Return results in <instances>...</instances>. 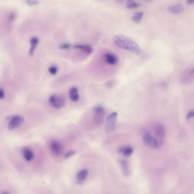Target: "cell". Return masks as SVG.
Returning a JSON list of instances; mask_svg holds the SVG:
<instances>
[{
    "instance_id": "cell-19",
    "label": "cell",
    "mask_w": 194,
    "mask_h": 194,
    "mask_svg": "<svg viewBox=\"0 0 194 194\" xmlns=\"http://www.w3.org/2000/svg\"><path fill=\"white\" fill-rule=\"evenodd\" d=\"M144 16V13L143 12H138L135 13V14L132 17V21L136 23H140L142 18Z\"/></svg>"
},
{
    "instance_id": "cell-10",
    "label": "cell",
    "mask_w": 194,
    "mask_h": 194,
    "mask_svg": "<svg viewBox=\"0 0 194 194\" xmlns=\"http://www.w3.org/2000/svg\"><path fill=\"white\" fill-rule=\"evenodd\" d=\"M119 164L123 175L125 177H128L130 173V167L128 161L125 159H121L119 161Z\"/></svg>"
},
{
    "instance_id": "cell-22",
    "label": "cell",
    "mask_w": 194,
    "mask_h": 194,
    "mask_svg": "<svg viewBox=\"0 0 194 194\" xmlns=\"http://www.w3.org/2000/svg\"><path fill=\"white\" fill-rule=\"evenodd\" d=\"M49 71L51 75H55L58 72V68L56 66H52L49 68Z\"/></svg>"
},
{
    "instance_id": "cell-26",
    "label": "cell",
    "mask_w": 194,
    "mask_h": 194,
    "mask_svg": "<svg viewBox=\"0 0 194 194\" xmlns=\"http://www.w3.org/2000/svg\"><path fill=\"white\" fill-rule=\"evenodd\" d=\"M194 111H189L188 114H187V119H191L192 118L194 117Z\"/></svg>"
},
{
    "instance_id": "cell-13",
    "label": "cell",
    "mask_w": 194,
    "mask_h": 194,
    "mask_svg": "<svg viewBox=\"0 0 194 194\" xmlns=\"http://www.w3.org/2000/svg\"><path fill=\"white\" fill-rule=\"evenodd\" d=\"M74 48L81 50L87 54H91L94 51L92 47L88 44H76L74 46Z\"/></svg>"
},
{
    "instance_id": "cell-11",
    "label": "cell",
    "mask_w": 194,
    "mask_h": 194,
    "mask_svg": "<svg viewBox=\"0 0 194 194\" xmlns=\"http://www.w3.org/2000/svg\"><path fill=\"white\" fill-rule=\"evenodd\" d=\"M183 6L182 4H177L174 5L170 6L167 8V11H169L170 13L174 14H178L182 13L183 11Z\"/></svg>"
},
{
    "instance_id": "cell-8",
    "label": "cell",
    "mask_w": 194,
    "mask_h": 194,
    "mask_svg": "<svg viewBox=\"0 0 194 194\" xmlns=\"http://www.w3.org/2000/svg\"><path fill=\"white\" fill-rule=\"evenodd\" d=\"M50 148L53 154L56 156H59L63 153L62 145L58 141H53L50 144Z\"/></svg>"
},
{
    "instance_id": "cell-28",
    "label": "cell",
    "mask_w": 194,
    "mask_h": 194,
    "mask_svg": "<svg viewBox=\"0 0 194 194\" xmlns=\"http://www.w3.org/2000/svg\"><path fill=\"white\" fill-rule=\"evenodd\" d=\"M187 2L189 5H192L194 4V0H187Z\"/></svg>"
},
{
    "instance_id": "cell-21",
    "label": "cell",
    "mask_w": 194,
    "mask_h": 194,
    "mask_svg": "<svg viewBox=\"0 0 194 194\" xmlns=\"http://www.w3.org/2000/svg\"><path fill=\"white\" fill-rule=\"evenodd\" d=\"M16 15L13 12H11L9 13L8 14V16H7V18H8V21L10 22H13L14 21V20L16 19Z\"/></svg>"
},
{
    "instance_id": "cell-1",
    "label": "cell",
    "mask_w": 194,
    "mask_h": 194,
    "mask_svg": "<svg viewBox=\"0 0 194 194\" xmlns=\"http://www.w3.org/2000/svg\"><path fill=\"white\" fill-rule=\"evenodd\" d=\"M113 41L116 46L119 48L128 50L137 55L141 53V50L140 46L135 41L126 35L123 34L116 35L113 37Z\"/></svg>"
},
{
    "instance_id": "cell-15",
    "label": "cell",
    "mask_w": 194,
    "mask_h": 194,
    "mask_svg": "<svg viewBox=\"0 0 194 194\" xmlns=\"http://www.w3.org/2000/svg\"><path fill=\"white\" fill-rule=\"evenodd\" d=\"M39 43V39L37 37H32L30 39V49L29 51V55L32 56L34 55V53L37 48Z\"/></svg>"
},
{
    "instance_id": "cell-20",
    "label": "cell",
    "mask_w": 194,
    "mask_h": 194,
    "mask_svg": "<svg viewBox=\"0 0 194 194\" xmlns=\"http://www.w3.org/2000/svg\"><path fill=\"white\" fill-rule=\"evenodd\" d=\"M126 6L128 9H135L138 8L140 4L136 2L135 0H127Z\"/></svg>"
},
{
    "instance_id": "cell-9",
    "label": "cell",
    "mask_w": 194,
    "mask_h": 194,
    "mask_svg": "<svg viewBox=\"0 0 194 194\" xmlns=\"http://www.w3.org/2000/svg\"><path fill=\"white\" fill-rule=\"evenodd\" d=\"M103 59L108 65H115L118 62L117 57L115 55L110 53H107L104 54Z\"/></svg>"
},
{
    "instance_id": "cell-24",
    "label": "cell",
    "mask_w": 194,
    "mask_h": 194,
    "mask_svg": "<svg viewBox=\"0 0 194 194\" xmlns=\"http://www.w3.org/2000/svg\"><path fill=\"white\" fill-rule=\"evenodd\" d=\"M71 47L70 44L68 43H62L59 46V48L62 50H68Z\"/></svg>"
},
{
    "instance_id": "cell-27",
    "label": "cell",
    "mask_w": 194,
    "mask_h": 194,
    "mask_svg": "<svg viewBox=\"0 0 194 194\" xmlns=\"http://www.w3.org/2000/svg\"><path fill=\"white\" fill-rule=\"evenodd\" d=\"M5 97V93L2 88H0V99H3Z\"/></svg>"
},
{
    "instance_id": "cell-17",
    "label": "cell",
    "mask_w": 194,
    "mask_h": 194,
    "mask_svg": "<svg viewBox=\"0 0 194 194\" xmlns=\"http://www.w3.org/2000/svg\"><path fill=\"white\" fill-rule=\"evenodd\" d=\"M119 151L122 153L125 157H129L133 153V149L130 146H124L120 148Z\"/></svg>"
},
{
    "instance_id": "cell-18",
    "label": "cell",
    "mask_w": 194,
    "mask_h": 194,
    "mask_svg": "<svg viewBox=\"0 0 194 194\" xmlns=\"http://www.w3.org/2000/svg\"><path fill=\"white\" fill-rule=\"evenodd\" d=\"M22 154L25 159L27 161H31L34 158V155L32 150L29 148H24L22 150Z\"/></svg>"
},
{
    "instance_id": "cell-14",
    "label": "cell",
    "mask_w": 194,
    "mask_h": 194,
    "mask_svg": "<svg viewBox=\"0 0 194 194\" xmlns=\"http://www.w3.org/2000/svg\"><path fill=\"white\" fill-rule=\"evenodd\" d=\"M70 99L74 102H76L79 100V95L78 92V89L76 87L71 88L69 92Z\"/></svg>"
},
{
    "instance_id": "cell-3",
    "label": "cell",
    "mask_w": 194,
    "mask_h": 194,
    "mask_svg": "<svg viewBox=\"0 0 194 194\" xmlns=\"http://www.w3.org/2000/svg\"><path fill=\"white\" fill-rule=\"evenodd\" d=\"M93 120L95 124L99 126L102 124L105 117V110L102 106H97L93 109Z\"/></svg>"
},
{
    "instance_id": "cell-5",
    "label": "cell",
    "mask_w": 194,
    "mask_h": 194,
    "mask_svg": "<svg viewBox=\"0 0 194 194\" xmlns=\"http://www.w3.org/2000/svg\"><path fill=\"white\" fill-rule=\"evenodd\" d=\"M50 105L55 109H60L65 106V101L61 97L56 95H53L49 97Z\"/></svg>"
},
{
    "instance_id": "cell-25",
    "label": "cell",
    "mask_w": 194,
    "mask_h": 194,
    "mask_svg": "<svg viewBox=\"0 0 194 194\" xmlns=\"http://www.w3.org/2000/svg\"><path fill=\"white\" fill-rule=\"evenodd\" d=\"M76 154L75 151H68L65 154V159H68L70 158L71 156H74Z\"/></svg>"
},
{
    "instance_id": "cell-30",
    "label": "cell",
    "mask_w": 194,
    "mask_h": 194,
    "mask_svg": "<svg viewBox=\"0 0 194 194\" xmlns=\"http://www.w3.org/2000/svg\"><path fill=\"white\" fill-rule=\"evenodd\" d=\"M145 2H152L154 0H144Z\"/></svg>"
},
{
    "instance_id": "cell-4",
    "label": "cell",
    "mask_w": 194,
    "mask_h": 194,
    "mask_svg": "<svg viewBox=\"0 0 194 194\" xmlns=\"http://www.w3.org/2000/svg\"><path fill=\"white\" fill-rule=\"evenodd\" d=\"M143 141L147 147L150 149H157L159 148L157 144L156 141L152 135L149 133L146 132L142 136Z\"/></svg>"
},
{
    "instance_id": "cell-23",
    "label": "cell",
    "mask_w": 194,
    "mask_h": 194,
    "mask_svg": "<svg viewBox=\"0 0 194 194\" xmlns=\"http://www.w3.org/2000/svg\"><path fill=\"white\" fill-rule=\"evenodd\" d=\"M25 2L27 5L30 6H31L36 5L38 3V0H26Z\"/></svg>"
},
{
    "instance_id": "cell-12",
    "label": "cell",
    "mask_w": 194,
    "mask_h": 194,
    "mask_svg": "<svg viewBox=\"0 0 194 194\" xmlns=\"http://www.w3.org/2000/svg\"><path fill=\"white\" fill-rule=\"evenodd\" d=\"M193 77H194V69L193 68H191L188 70L184 71L182 75V81H183L184 83H186V82H187V81H188L189 83V81L190 80L192 81Z\"/></svg>"
},
{
    "instance_id": "cell-6",
    "label": "cell",
    "mask_w": 194,
    "mask_h": 194,
    "mask_svg": "<svg viewBox=\"0 0 194 194\" xmlns=\"http://www.w3.org/2000/svg\"><path fill=\"white\" fill-rule=\"evenodd\" d=\"M117 117V113L116 112L111 113L108 116L105 123V129L108 132H112L115 129Z\"/></svg>"
},
{
    "instance_id": "cell-7",
    "label": "cell",
    "mask_w": 194,
    "mask_h": 194,
    "mask_svg": "<svg viewBox=\"0 0 194 194\" xmlns=\"http://www.w3.org/2000/svg\"><path fill=\"white\" fill-rule=\"evenodd\" d=\"M23 122V118L21 116H15L11 119L8 124V129L13 130L18 128Z\"/></svg>"
},
{
    "instance_id": "cell-2",
    "label": "cell",
    "mask_w": 194,
    "mask_h": 194,
    "mask_svg": "<svg viewBox=\"0 0 194 194\" xmlns=\"http://www.w3.org/2000/svg\"><path fill=\"white\" fill-rule=\"evenodd\" d=\"M154 137L156 140L158 147L162 146L165 138V129L162 124L157 123L154 127Z\"/></svg>"
},
{
    "instance_id": "cell-16",
    "label": "cell",
    "mask_w": 194,
    "mask_h": 194,
    "mask_svg": "<svg viewBox=\"0 0 194 194\" xmlns=\"http://www.w3.org/2000/svg\"><path fill=\"white\" fill-rule=\"evenodd\" d=\"M88 173H89L88 170H87V169L81 170L77 174L76 179L77 180V181H79L80 182L84 181L86 179L87 177H88Z\"/></svg>"
},
{
    "instance_id": "cell-29",
    "label": "cell",
    "mask_w": 194,
    "mask_h": 194,
    "mask_svg": "<svg viewBox=\"0 0 194 194\" xmlns=\"http://www.w3.org/2000/svg\"><path fill=\"white\" fill-rule=\"evenodd\" d=\"M125 0H115V2L117 4H121L123 2H124Z\"/></svg>"
}]
</instances>
